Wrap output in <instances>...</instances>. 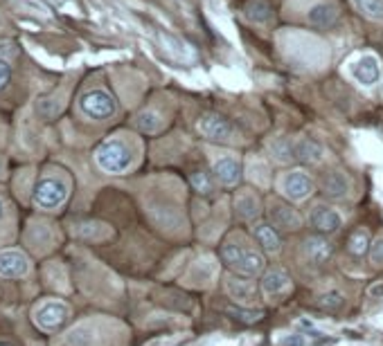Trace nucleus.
<instances>
[{"label":"nucleus","instance_id":"17","mask_svg":"<svg viewBox=\"0 0 383 346\" xmlns=\"http://www.w3.org/2000/svg\"><path fill=\"white\" fill-rule=\"evenodd\" d=\"M253 234L257 243L264 247L269 254H278L282 250V239H280V232L275 230L271 223H257L253 227Z\"/></svg>","mask_w":383,"mask_h":346},{"label":"nucleus","instance_id":"28","mask_svg":"<svg viewBox=\"0 0 383 346\" xmlns=\"http://www.w3.org/2000/svg\"><path fill=\"white\" fill-rule=\"evenodd\" d=\"M271 153L275 155V160H278V162H289V160L295 158L293 146L286 142V139H275V142H271Z\"/></svg>","mask_w":383,"mask_h":346},{"label":"nucleus","instance_id":"15","mask_svg":"<svg viewBox=\"0 0 383 346\" xmlns=\"http://www.w3.org/2000/svg\"><path fill=\"white\" fill-rule=\"evenodd\" d=\"M212 171H215V178L221 182V185H226V187H235L237 182L241 180V167H239V162L235 158H219L215 162V167H212Z\"/></svg>","mask_w":383,"mask_h":346},{"label":"nucleus","instance_id":"24","mask_svg":"<svg viewBox=\"0 0 383 346\" xmlns=\"http://www.w3.org/2000/svg\"><path fill=\"white\" fill-rule=\"evenodd\" d=\"M161 41H163L165 50H167L169 54H174L176 59H183V61H185V59H192L189 48H187L180 39H176V36H172V34H161Z\"/></svg>","mask_w":383,"mask_h":346},{"label":"nucleus","instance_id":"6","mask_svg":"<svg viewBox=\"0 0 383 346\" xmlns=\"http://www.w3.org/2000/svg\"><path fill=\"white\" fill-rule=\"evenodd\" d=\"M349 74H352V79L363 85V88H372V85H377L379 79H381V63L375 54H361L356 57L352 63H349Z\"/></svg>","mask_w":383,"mask_h":346},{"label":"nucleus","instance_id":"3","mask_svg":"<svg viewBox=\"0 0 383 346\" xmlns=\"http://www.w3.org/2000/svg\"><path fill=\"white\" fill-rule=\"evenodd\" d=\"M79 111L95 122H106L118 113V104L104 88H90L79 97Z\"/></svg>","mask_w":383,"mask_h":346},{"label":"nucleus","instance_id":"1","mask_svg":"<svg viewBox=\"0 0 383 346\" xmlns=\"http://www.w3.org/2000/svg\"><path fill=\"white\" fill-rule=\"evenodd\" d=\"M221 258L230 270L241 277H255L264 270V256L250 247L241 236H232L221 245Z\"/></svg>","mask_w":383,"mask_h":346},{"label":"nucleus","instance_id":"37","mask_svg":"<svg viewBox=\"0 0 383 346\" xmlns=\"http://www.w3.org/2000/svg\"><path fill=\"white\" fill-rule=\"evenodd\" d=\"M0 346H14V344H9V342H0Z\"/></svg>","mask_w":383,"mask_h":346},{"label":"nucleus","instance_id":"25","mask_svg":"<svg viewBox=\"0 0 383 346\" xmlns=\"http://www.w3.org/2000/svg\"><path fill=\"white\" fill-rule=\"evenodd\" d=\"M226 315L232 317L235 321H241V324H255L264 317V312L262 310H248V308H241V306H228Z\"/></svg>","mask_w":383,"mask_h":346},{"label":"nucleus","instance_id":"5","mask_svg":"<svg viewBox=\"0 0 383 346\" xmlns=\"http://www.w3.org/2000/svg\"><path fill=\"white\" fill-rule=\"evenodd\" d=\"M196 128L206 139H210V142H226L228 144V142H235V139H239V133L235 131V126H232L226 117H221L217 113L201 115Z\"/></svg>","mask_w":383,"mask_h":346},{"label":"nucleus","instance_id":"36","mask_svg":"<svg viewBox=\"0 0 383 346\" xmlns=\"http://www.w3.org/2000/svg\"><path fill=\"white\" fill-rule=\"evenodd\" d=\"M3 212H5V205H3V200H0V216H3Z\"/></svg>","mask_w":383,"mask_h":346},{"label":"nucleus","instance_id":"2","mask_svg":"<svg viewBox=\"0 0 383 346\" xmlns=\"http://www.w3.org/2000/svg\"><path fill=\"white\" fill-rule=\"evenodd\" d=\"M95 162L104 173H111V176H120V173H126L133 165V151L129 148V144L124 139L111 137L95 151Z\"/></svg>","mask_w":383,"mask_h":346},{"label":"nucleus","instance_id":"22","mask_svg":"<svg viewBox=\"0 0 383 346\" xmlns=\"http://www.w3.org/2000/svg\"><path fill=\"white\" fill-rule=\"evenodd\" d=\"M271 7L264 3V0H250V3L246 5V16L253 20V23L257 25H264L271 20Z\"/></svg>","mask_w":383,"mask_h":346},{"label":"nucleus","instance_id":"12","mask_svg":"<svg viewBox=\"0 0 383 346\" xmlns=\"http://www.w3.org/2000/svg\"><path fill=\"white\" fill-rule=\"evenodd\" d=\"M311 225L318 230V234H334L343 225V216H340L334 207L327 205H316L311 209Z\"/></svg>","mask_w":383,"mask_h":346},{"label":"nucleus","instance_id":"34","mask_svg":"<svg viewBox=\"0 0 383 346\" xmlns=\"http://www.w3.org/2000/svg\"><path fill=\"white\" fill-rule=\"evenodd\" d=\"M284 346H304V340L297 338V335H293V338H286L284 340Z\"/></svg>","mask_w":383,"mask_h":346},{"label":"nucleus","instance_id":"14","mask_svg":"<svg viewBox=\"0 0 383 346\" xmlns=\"http://www.w3.org/2000/svg\"><path fill=\"white\" fill-rule=\"evenodd\" d=\"M226 290L237 304H253L255 297H257V288L248 277H228Z\"/></svg>","mask_w":383,"mask_h":346},{"label":"nucleus","instance_id":"30","mask_svg":"<svg viewBox=\"0 0 383 346\" xmlns=\"http://www.w3.org/2000/svg\"><path fill=\"white\" fill-rule=\"evenodd\" d=\"M192 185H194L196 191L201 193H210L212 191V182L206 173H192Z\"/></svg>","mask_w":383,"mask_h":346},{"label":"nucleus","instance_id":"21","mask_svg":"<svg viewBox=\"0 0 383 346\" xmlns=\"http://www.w3.org/2000/svg\"><path fill=\"white\" fill-rule=\"evenodd\" d=\"M163 124H165L163 115H161V113H156V111H142V113H137V115H135V126L140 128L142 133L154 135V133L161 131Z\"/></svg>","mask_w":383,"mask_h":346},{"label":"nucleus","instance_id":"19","mask_svg":"<svg viewBox=\"0 0 383 346\" xmlns=\"http://www.w3.org/2000/svg\"><path fill=\"white\" fill-rule=\"evenodd\" d=\"M293 153H295V160L304 162V165H318V162H323L325 158V148L318 144L316 139L304 137L293 144Z\"/></svg>","mask_w":383,"mask_h":346},{"label":"nucleus","instance_id":"4","mask_svg":"<svg viewBox=\"0 0 383 346\" xmlns=\"http://www.w3.org/2000/svg\"><path fill=\"white\" fill-rule=\"evenodd\" d=\"M68 198V182L59 176H43L34 187V205L39 209H59Z\"/></svg>","mask_w":383,"mask_h":346},{"label":"nucleus","instance_id":"38","mask_svg":"<svg viewBox=\"0 0 383 346\" xmlns=\"http://www.w3.org/2000/svg\"><path fill=\"white\" fill-rule=\"evenodd\" d=\"M3 25H5V20H3V16H0V29H3Z\"/></svg>","mask_w":383,"mask_h":346},{"label":"nucleus","instance_id":"29","mask_svg":"<svg viewBox=\"0 0 383 346\" xmlns=\"http://www.w3.org/2000/svg\"><path fill=\"white\" fill-rule=\"evenodd\" d=\"M248 171H250V178L257 182V185L262 187L269 185V167H266L262 160H250Z\"/></svg>","mask_w":383,"mask_h":346},{"label":"nucleus","instance_id":"31","mask_svg":"<svg viewBox=\"0 0 383 346\" xmlns=\"http://www.w3.org/2000/svg\"><path fill=\"white\" fill-rule=\"evenodd\" d=\"M370 258H372V263L383 265V236H379V239L370 245Z\"/></svg>","mask_w":383,"mask_h":346},{"label":"nucleus","instance_id":"35","mask_svg":"<svg viewBox=\"0 0 383 346\" xmlns=\"http://www.w3.org/2000/svg\"><path fill=\"white\" fill-rule=\"evenodd\" d=\"M379 293H383V286H377L375 290H372V295H379Z\"/></svg>","mask_w":383,"mask_h":346},{"label":"nucleus","instance_id":"9","mask_svg":"<svg viewBox=\"0 0 383 346\" xmlns=\"http://www.w3.org/2000/svg\"><path fill=\"white\" fill-rule=\"evenodd\" d=\"M269 216H271V225L275 230H289V232H295L302 227V216L297 214L293 207L284 202H278L273 200L271 207H269Z\"/></svg>","mask_w":383,"mask_h":346},{"label":"nucleus","instance_id":"16","mask_svg":"<svg viewBox=\"0 0 383 346\" xmlns=\"http://www.w3.org/2000/svg\"><path fill=\"white\" fill-rule=\"evenodd\" d=\"M307 20H309V25L314 27H334L336 20H338V9L329 3H316L309 7V12H307Z\"/></svg>","mask_w":383,"mask_h":346},{"label":"nucleus","instance_id":"18","mask_svg":"<svg viewBox=\"0 0 383 346\" xmlns=\"http://www.w3.org/2000/svg\"><path fill=\"white\" fill-rule=\"evenodd\" d=\"M323 193L329 198H343L349 193V180L343 171H329L321 180Z\"/></svg>","mask_w":383,"mask_h":346},{"label":"nucleus","instance_id":"10","mask_svg":"<svg viewBox=\"0 0 383 346\" xmlns=\"http://www.w3.org/2000/svg\"><path fill=\"white\" fill-rule=\"evenodd\" d=\"M282 191L291 200H304L307 196H311L314 182L304 171H291L282 178Z\"/></svg>","mask_w":383,"mask_h":346},{"label":"nucleus","instance_id":"32","mask_svg":"<svg viewBox=\"0 0 383 346\" xmlns=\"http://www.w3.org/2000/svg\"><path fill=\"white\" fill-rule=\"evenodd\" d=\"M16 54H18L16 43H12V41H3V43H0V59H3V61L14 59Z\"/></svg>","mask_w":383,"mask_h":346},{"label":"nucleus","instance_id":"8","mask_svg":"<svg viewBox=\"0 0 383 346\" xmlns=\"http://www.w3.org/2000/svg\"><path fill=\"white\" fill-rule=\"evenodd\" d=\"M262 290L271 301H280L293 290V281L282 268H273L262 277Z\"/></svg>","mask_w":383,"mask_h":346},{"label":"nucleus","instance_id":"20","mask_svg":"<svg viewBox=\"0 0 383 346\" xmlns=\"http://www.w3.org/2000/svg\"><path fill=\"white\" fill-rule=\"evenodd\" d=\"M235 209L239 214V219L243 221H255L262 214V205L260 198L250 191H241L239 196L235 198Z\"/></svg>","mask_w":383,"mask_h":346},{"label":"nucleus","instance_id":"26","mask_svg":"<svg viewBox=\"0 0 383 346\" xmlns=\"http://www.w3.org/2000/svg\"><path fill=\"white\" fill-rule=\"evenodd\" d=\"M345 304V295L338 293V290H332V293H327L321 297V301H318V308L321 310H327V312H336L340 310Z\"/></svg>","mask_w":383,"mask_h":346},{"label":"nucleus","instance_id":"7","mask_svg":"<svg viewBox=\"0 0 383 346\" xmlns=\"http://www.w3.org/2000/svg\"><path fill=\"white\" fill-rule=\"evenodd\" d=\"M66 319H68V306L61 304V301H48V304L41 306L34 315L36 326L46 333L59 331L63 324H66Z\"/></svg>","mask_w":383,"mask_h":346},{"label":"nucleus","instance_id":"23","mask_svg":"<svg viewBox=\"0 0 383 346\" xmlns=\"http://www.w3.org/2000/svg\"><path fill=\"white\" fill-rule=\"evenodd\" d=\"M354 7L370 20H383V0H352Z\"/></svg>","mask_w":383,"mask_h":346},{"label":"nucleus","instance_id":"13","mask_svg":"<svg viewBox=\"0 0 383 346\" xmlns=\"http://www.w3.org/2000/svg\"><path fill=\"white\" fill-rule=\"evenodd\" d=\"M302 250H304V256L309 258V261H311L314 265H325V263L329 261V258H332V254H334L332 243H329L323 234L309 236V239L304 241Z\"/></svg>","mask_w":383,"mask_h":346},{"label":"nucleus","instance_id":"33","mask_svg":"<svg viewBox=\"0 0 383 346\" xmlns=\"http://www.w3.org/2000/svg\"><path fill=\"white\" fill-rule=\"evenodd\" d=\"M9 79H12V68H9L7 61L0 59V90L9 83Z\"/></svg>","mask_w":383,"mask_h":346},{"label":"nucleus","instance_id":"11","mask_svg":"<svg viewBox=\"0 0 383 346\" xmlns=\"http://www.w3.org/2000/svg\"><path fill=\"white\" fill-rule=\"evenodd\" d=\"M29 272V261L23 252L18 250H3L0 252V277L16 279Z\"/></svg>","mask_w":383,"mask_h":346},{"label":"nucleus","instance_id":"27","mask_svg":"<svg viewBox=\"0 0 383 346\" xmlns=\"http://www.w3.org/2000/svg\"><path fill=\"white\" fill-rule=\"evenodd\" d=\"M368 247H370V241H368V234L363 230H356L352 236H349V241H347V250L356 254V256H363L368 252Z\"/></svg>","mask_w":383,"mask_h":346}]
</instances>
